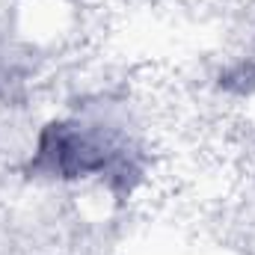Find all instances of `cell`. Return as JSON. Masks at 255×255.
<instances>
[{
    "label": "cell",
    "instance_id": "6da1fadb",
    "mask_svg": "<svg viewBox=\"0 0 255 255\" xmlns=\"http://www.w3.org/2000/svg\"><path fill=\"white\" fill-rule=\"evenodd\" d=\"M107 157L110 145L92 128H83L77 122H51L39 133L33 169L39 175L74 181L101 172L107 166Z\"/></svg>",
    "mask_w": 255,
    "mask_h": 255
}]
</instances>
